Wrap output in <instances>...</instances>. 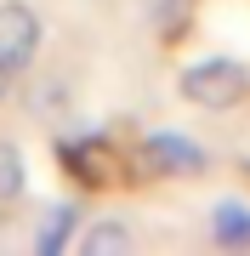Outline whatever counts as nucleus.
I'll use <instances>...</instances> for the list:
<instances>
[{"mask_svg": "<svg viewBox=\"0 0 250 256\" xmlns=\"http://www.w3.org/2000/svg\"><path fill=\"white\" fill-rule=\"evenodd\" d=\"M176 92L188 102H199V108H233V102L250 97V68L233 63V57H199V63L182 68Z\"/></svg>", "mask_w": 250, "mask_h": 256, "instance_id": "1", "label": "nucleus"}, {"mask_svg": "<svg viewBox=\"0 0 250 256\" xmlns=\"http://www.w3.org/2000/svg\"><path fill=\"white\" fill-rule=\"evenodd\" d=\"M34 52H40V18H34V6L6 0V6H0V68L23 74L28 63H34Z\"/></svg>", "mask_w": 250, "mask_h": 256, "instance_id": "2", "label": "nucleus"}, {"mask_svg": "<svg viewBox=\"0 0 250 256\" xmlns=\"http://www.w3.org/2000/svg\"><path fill=\"white\" fill-rule=\"evenodd\" d=\"M57 160H63V171L74 176L80 188H114V182H120V154H114L102 137L57 142Z\"/></svg>", "mask_w": 250, "mask_h": 256, "instance_id": "3", "label": "nucleus"}, {"mask_svg": "<svg viewBox=\"0 0 250 256\" xmlns=\"http://www.w3.org/2000/svg\"><path fill=\"white\" fill-rule=\"evenodd\" d=\"M142 160H148L159 176H199L205 165H211V154H205L199 142L176 137V131H154V137L142 142Z\"/></svg>", "mask_w": 250, "mask_h": 256, "instance_id": "4", "label": "nucleus"}, {"mask_svg": "<svg viewBox=\"0 0 250 256\" xmlns=\"http://www.w3.org/2000/svg\"><path fill=\"white\" fill-rule=\"evenodd\" d=\"M211 234H216V245H250V205L245 200H222L211 210Z\"/></svg>", "mask_w": 250, "mask_h": 256, "instance_id": "5", "label": "nucleus"}, {"mask_svg": "<svg viewBox=\"0 0 250 256\" xmlns=\"http://www.w3.org/2000/svg\"><path fill=\"white\" fill-rule=\"evenodd\" d=\"M80 250H85V256H114V250H131V228H125V222H114V216H102L97 228H85V234H80Z\"/></svg>", "mask_w": 250, "mask_h": 256, "instance_id": "6", "label": "nucleus"}, {"mask_svg": "<svg viewBox=\"0 0 250 256\" xmlns=\"http://www.w3.org/2000/svg\"><path fill=\"white\" fill-rule=\"evenodd\" d=\"M74 205H51L46 210V228H40V239H34V245H40V256H57V250H63L68 245V239H74Z\"/></svg>", "mask_w": 250, "mask_h": 256, "instance_id": "7", "label": "nucleus"}, {"mask_svg": "<svg viewBox=\"0 0 250 256\" xmlns=\"http://www.w3.org/2000/svg\"><path fill=\"white\" fill-rule=\"evenodd\" d=\"M28 171H23V148L11 137H0V200H23Z\"/></svg>", "mask_w": 250, "mask_h": 256, "instance_id": "8", "label": "nucleus"}, {"mask_svg": "<svg viewBox=\"0 0 250 256\" xmlns=\"http://www.w3.org/2000/svg\"><path fill=\"white\" fill-rule=\"evenodd\" d=\"M11 92V68H0V97H6Z\"/></svg>", "mask_w": 250, "mask_h": 256, "instance_id": "9", "label": "nucleus"}]
</instances>
